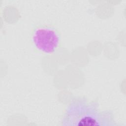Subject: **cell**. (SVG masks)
<instances>
[{
  "instance_id": "cell-1",
  "label": "cell",
  "mask_w": 126,
  "mask_h": 126,
  "mask_svg": "<svg viewBox=\"0 0 126 126\" xmlns=\"http://www.w3.org/2000/svg\"><path fill=\"white\" fill-rule=\"evenodd\" d=\"M65 125L94 126L103 125L104 115L99 112L93 103L78 99L67 107L63 119Z\"/></svg>"
},
{
  "instance_id": "cell-2",
  "label": "cell",
  "mask_w": 126,
  "mask_h": 126,
  "mask_svg": "<svg viewBox=\"0 0 126 126\" xmlns=\"http://www.w3.org/2000/svg\"><path fill=\"white\" fill-rule=\"evenodd\" d=\"M32 41L36 48L44 53L54 52L59 47L61 35L55 28L45 25L36 26L32 34Z\"/></svg>"
}]
</instances>
